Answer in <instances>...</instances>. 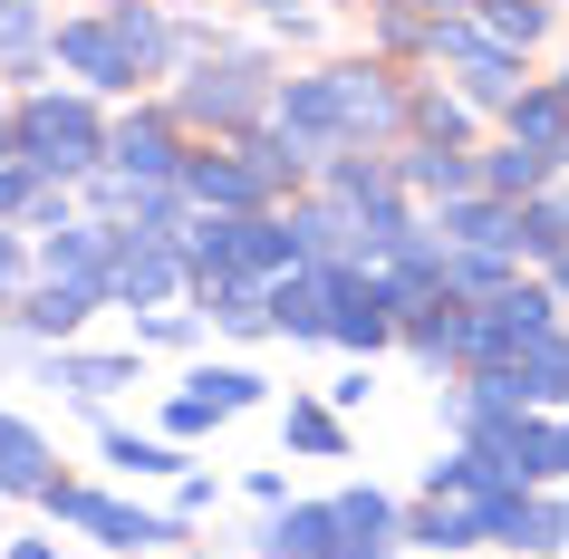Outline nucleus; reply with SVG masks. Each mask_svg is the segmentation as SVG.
Wrapping results in <instances>:
<instances>
[{"label": "nucleus", "instance_id": "nucleus-1", "mask_svg": "<svg viewBox=\"0 0 569 559\" xmlns=\"http://www.w3.org/2000/svg\"><path fill=\"white\" fill-rule=\"evenodd\" d=\"M10 164H30L39 183L97 174L107 164V126H97L88 97H30V107H10Z\"/></svg>", "mask_w": 569, "mask_h": 559}, {"label": "nucleus", "instance_id": "nucleus-2", "mask_svg": "<svg viewBox=\"0 0 569 559\" xmlns=\"http://www.w3.org/2000/svg\"><path fill=\"white\" fill-rule=\"evenodd\" d=\"M261 107H270L261 59H222V49H212V59L183 78V117H193V126H222V136H241Z\"/></svg>", "mask_w": 569, "mask_h": 559}, {"label": "nucleus", "instance_id": "nucleus-3", "mask_svg": "<svg viewBox=\"0 0 569 559\" xmlns=\"http://www.w3.org/2000/svg\"><path fill=\"white\" fill-rule=\"evenodd\" d=\"M39 501H49L59 521L97 530L107 550H154V540H183V521H154V511H126V501H107V492H78V482H39Z\"/></svg>", "mask_w": 569, "mask_h": 559}, {"label": "nucleus", "instance_id": "nucleus-4", "mask_svg": "<svg viewBox=\"0 0 569 559\" xmlns=\"http://www.w3.org/2000/svg\"><path fill=\"white\" fill-rule=\"evenodd\" d=\"M183 290V251L154 232H126L117 241V270H107V299H126V309H164V299Z\"/></svg>", "mask_w": 569, "mask_h": 559}, {"label": "nucleus", "instance_id": "nucleus-5", "mask_svg": "<svg viewBox=\"0 0 569 559\" xmlns=\"http://www.w3.org/2000/svg\"><path fill=\"white\" fill-rule=\"evenodd\" d=\"M270 117H280V136L309 154V164H329L338 146H348V126H338V97L329 78H290V88H270Z\"/></svg>", "mask_w": 569, "mask_h": 559}, {"label": "nucleus", "instance_id": "nucleus-6", "mask_svg": "<svg viewBox=\"0 0 569 559\" xmlns=\"http://www.w3.org/2000/svg\"><path fill=\"white\" fill-rule=\"evenodd\" d=\"M329 280H338V261H290L280 280H261V309H270V328L280 338H329Z\"/></svg>", "mask_w": 569, "mask_h": 559}, {"label": "nucleus", "instance_id": "nucleus-7", "mask_svg": "<svg viewBox=\"0 0 569 559\" xmlns=\"http://www.w3.org/2000/svg\"><path fill=\"white\" fill-rule=\"evenodd\" d=\"M117 222H59V232L39 241V270L49 280H78V290H97L107 299V270H117Z\"/></svg>", "mask_w": 569, "mask_h": 559}, {"label": "nucleus", "instance_id": "nucleus-8", "mask_svg": "<svg viewBox=\"0 0 569 559\" xmlns=\"http://www.w3.org/2000/svg\"><path fill=\"white\" fill-rule=\"evenodd\" d=\"M329 97H338L348 146H358V136H396V126H406V97L387 88V68H329Z\"/></svg>", "mask_w": 569, "mask_h": 559}, {"label": "nucleus", "instance_id": "nucleus-9", "mask_svg": "<svg viewBox=\"0 0 569 559\" xmlns=\"http://www.w3.org/2000/svg\"><path fill=\"white\" fill-rule=\"evenodd\" d=\"M482 540H502V550H521V559H550V550H569V511H550V501H521V492H492V511H482Z\"/></svg>", "mask_w": 569, "mask_h": 559}, {"label": "nucleus", "instance_id": "nucleus-10", "mask_svg": "<svg viewBox=\"0 0 569 559\" xmlns=\"http://www.w3.org/2000/svg\"><path fill=\"white\" fill-rule=\"evenodd\" d=\"M107 164L136 174V183H174V164H183L174 117H126V126H107Z\"/></svg>", "mask_w": 569, "mask_h": 559}, {"label": "nucleus", "instance_id": "nucleus-11", "mask_svg": "<svg viewBox=\"0 0 569 559\" xmlns=\"http://www.w3.org/2000/svg\"><path fill=\"white\" fill-rule=\"evenodd\" d=\"M338 550H348V540H338L329 501H290V511L261 530V559H338Z\"/></svg>", "mask_w": 569, "mask_h": 559}, {"label": "nucleus", "instance_id": "nucleus-12", "mask_svg": "<svg viewBox=\"0 0 569 559\" xmlns=\"http://www.w3.org/2000/svg\"><path fill=\"white\" fill-rule=\"evenodd\" d=\"M49 49H59L88 88H136V78H126V49H117V30H107V20H59V39H49Z\"/></svg>", "mask_w": 569, "mask_h": 559}, {"label": "nucleus", "instance_id": "nucleus-13", "mask_svg": "<svg viewBox=\"0 0 569 559\" xmlns=\"http://www.w3.org/2000/svg\"><path fill=\"white\" fill-rule=\"evenodd\" d=\"M435 241H445V251H511V203H492V193H453L445 222H435Z\"/></svg>", "mask_w": 569, "mask_h": 559}, {"label": "nucleus", "instance_id": "nucleus-14", "mask_svg": "<svg viewBox=\"0 0 569 559\" xmlns=\"http://www.w3.org/2000/svg\"><path fill=\"white\" fill-rule=\"evenodd\" d=\"M511 146H540L550 164L569 154V97L560 88H521L511 97Z\"/></svg>", "mask_w": 569, "mask_h": 559}, {"label": "nucleus", "instance_id": "nucleus-15", "mask_svg": "<svg viewBox=\"0 0 569 559\" xmlns=\"http://www.w3.org/2000/svg\"><path fill=\"white\" fill-rule=\"evenodd\" d=\"M88 309H97V290H78V280H39V290L20 299V328H30V338H78Z\"/></svg>", "mask_w": 569, "mask_h": 559}, {"label": "nucleus", "instance_id": "nucleus-16", "mask_svg": "<svg viewBox=\"0 0 569 559\" xmlns=\"http://www.w3.org/2000/svg\"><path fill=\"white\" fill-rule=\"evenodd\" d=\"M107 30H117V49H126V78H154V68L174 59V30L154 20L146 0H117V20H107Z\"/></svg>", "mask_w": 569, "mask_h": 559}, {"label": "nucleus", "instance_id": "nucleus-17", "mask_svg": "<svg viewBox=\"0 0 569 559\" xmlns=\"http://www.w3.org/2000/svg\"><path fill=\"white\" fill-rule=\"evenodd\" d=\"M396 530H406V540H425L435 559H453L463 540H482V511H473V501H425L416 521H396Z\"/></svg>", "mask_w": 569, "mask_h": 559}, {"label": "nucleus", "instance_id": "nucleus-18", "mask_svg": "<svg viewBox=\"0 0 569 559\" xmlns=\"http://www.w3.org/2000/svg\"><path fill=\"white\" fill-rule=\"evenodd\" d=\"M329 511H338V540L348 550H396V501L387 492H338Z\"/></svg>", "mask_w": 569, "mask_h": 559}, {"label": "nucleus", "instance_id": "nucleus-19", "mask_svg": "<svg viewBox=\"0 0 569 559\" xmlns=\"http://www.w3.org/2000/svg\"><path fill=\"white\" fill-rule=\"evenodd\" d=\"M39 482H49V443H39L20 415H0V492H30L39 501Z\"/></svg>", "mask_w": 569, "mask_h": 559}, {"label": "nucleus", "instance_id": "nucleus-20", "mask_svg": "<svg viewBox=\"0 0 569 559\" xmlns=\"http://www.w3.org/2000/svg\"><path fill=\"white\" fill-rule=\"evenodd\" d=\"M49 386L88 396V406H107L117 386H136V357H49Z\"/></svg>", "mask_w": 569, "mask_h": 559}, {"label": "nucleus", "instance_id": "nucleus-21", "mask_svg": "<svg viewBox=\"0 0 569 559\" xmlns=\"http://www.w3.org/2000/svg\"><path fill=\"white\" fill-rule=\"evenodd\" d=\"M425 482H435V501H473V511H492V492H511V482H502V472H492V463H482L473 443H463L453 463H435V472H425Z\"/></svg>", "mask_w": 569, "mask_h": 559}, {"label": "nucleus", "instance_id": "nucleus-22", "mask_svg": "<svg viewBox=\"0 0 569 559\" xmlns=\"http://www.w3.org/2000/svg\"><path fill=\"white\" fill-rule=\"evenodd\" d=\"M473 183L492 193V203H511V193H540V183H550V154H540V146H502L492 164H473Z\"/></svg>", "mask_w": 569, "mask_h": 559}, {"label": "nucleus", "instance_id": "nucleus-23", "mask_svg": "<svg viewBox=\"0 0 569 559\" xmlns=\"http://www.w3.org/2000/svg\"><path fill=\"white\" fill-rule=\"evenodd\" d=\"M511 251H445V299H502Z\"/></svg>", "mask_w": 569, "mask_h": 559}, {"label": "nucleus", "instance_id": "nucleus-24", "mask_svg": "<svg viewBox=\"0 0 569 559\" xmlns=\"http://www.w3.org/2000/svg\"><path fill=\"white\" fill-rule=\"evenodd\" d=\"M203 309L222 328H232V338H261L270 328V309H261V280H203Z\"/></svg>", "mask_w": 569, "mask_h": 559}, {"label": "nucleus", "instance_id": "nucleus-25", "mask_svg": "<svg viewBox=\"0 0 569 559\" xmlns=\"http://www.w3.org/2000/svg\"><path fill=\"white\" fill-rule=\"evenodd\" d=\"M540 30H550V10H540V0H482V39H492V49H511V59H521Z\"/></svg>", "mask_w": 569, "mask_h": 559}, {"label": "nucleus", "instance_id": "nucleus-26", "mask_svg": "<svg viewBox=\"0 0 569 559\" xmlns=\"http://www.w3.org/2000/svg\"><path fill=\"white\" fill-rule=\"evenodd\" d=\"M406 126H416L425 146H445V154H463V136H473L463 97H416V107H406Z\"/></svg>", "mask_w": 569, "mask_h": 559}, {"label": "nucleus", "instance_id": "nucleus-27", "mask_svg": "<svg viewBox=\"0 0 569 559\" xmlns=\"http://www.w3.org/2000/svg\"><path fill=\"white\" fill-rule=\"evenodd\" d=\"M406 183H425L435 203H453V193H473V164L445 154V146H416V154H406Z\"/></svg>", "mask_w": 569, "mask_h": 559}, {"label": "nucleus", "instance_id": "nucleus-28", "mask_svg": "<svg viewBox=\"0 0 569 559\" xmlns=\"http://www.w3.org/2000/svg\"><path fill=\"white\" fill-rule=\"evenodd\" d=\"M193 396H203L212 415H241V406H261V377H251V367H203Z\"/></svg>", "mask_w": 569, "mask_h": 559}, {"label": "nucleus", "instance_id": "nucleus-29", "mask_svg": "<svg viewBox=\"0 0 569 559\" xmlns=\"http://www.w3.org/2000/svg\"><path fill=\"white\" fill-rule=\"evenodd\" d=\"M107 463L117 472H183L174 443H146V435H107Z\"/></svg>", "mask_w": 569, "mask_h": 559}, {"label": "nucleus", "instance_id": "nucleus-30", "mask_svg": "<svg viewBox=\"0 0 569 559\" xmlns=\"http://www.w3.org/2000/svg\"><path fill=\"white\" fill-rule=\"evenodd\" d=\"M280 435L300 443V453H338V443H348V435H338V415H329V406H290V425H280Z\"/></svg>", "mask_w": 569, "mask_h": 559}, {"label": "nucleus", "instance_id": "nucleus-31", "mask_svg": "<svg viewBox=\"0 0 569 559\" xmlns=\"http://www.w3.org/2000/svg\"><path fill=\"white\" fill-rule=\"evenodd\" d=\"M30 39H39V0H0V59L30 49Z\"/></svg>", "mask_w": 569, "mask_h": 559}, {"label": "nucleus", "instance_id": "nucleus-32", "mask_svg": "<svg viewBox=\"0 0 569 559\" xmlns=\"http://www.w3.org/2000/svg\"><path fill=\"white\" fill-rule=\"evenodd\" d=\"M39 193H49V183H39L30 164H0V222H10V212H30Z\"/></svg>", "mask_w": 569, "mask_h": 559}, {"label": "nucleus", "instance_id": "nucleus-33", "mask_svg": "<svg viewBox=\"0 0 569 559\" xmlns=\"http://www.w3.org/2000/svg\"><path fill=\"white\" fill-rule=\"evenodd\" d=\"M203 425H212V406H203V396H193V386H183L174 406H164V435H203Z\"/></svg>", "mask_w": 569, "mask_h": 559}, {"label": "nucleus", "instance_id": "nucleus-34", "mask_svg": "<svg viewBox=\"0 0 569 559\" xmlns=\"http://www.w3.org/2000/svg\"><path fill=\"white\" fill-rule=\"evenodd\" d=\"M20 270H30V251H20V232H0V299L20 290Z\"/></svg>", "mask_w": 569, "mask_h": 559}, {"label": "nucleus", "instance_id": "nucleus-35", "mask_svg": "<svg viewBox=\"0 0 569 559\" xmlns=\"http://www.w3.org/2000/svg\"><path fill=\"white\" fill-rule=\"evenodd\" d=\"M146 338H154V348H183V338H193V319H174V309H154V319H146Z\"/></svg>", "mask_w": 569, "mask_h": 559}, {"label": "nucleus", "instance_id": "nucleus-36", "mask_svg": "<svg viewBox=\"0 0 569 559\" xmlns=\"http://www.w3.org/2000/svg\"><path fill=\"white\" fill-rule=\"evenodd\" d=\"M425 20H453V10H473V0H416Z\"/></svg>", "mask_w": 569, "mask_h": 559}, {"label": "nucleus", "instance_id": "nucleus-37", "mask_svg": "<svg viewBox=\"0 0 569 559\" xmlns=\"http://www.w3.org/2000/svg\"><path fill=\"white\" fill-rule=\"evenodd\" d=\"M0 559H59V550H39V540H20V550H0Z\"/></svg>", "mask_w": 569, "mask_h": 559}, {"label": "nucleus", "instance_id": "nucleus-38", "mask_svg": "<svg viewBox=\"0 0 569 559\" xmlns=\"http://www.w3.org/2000/svg\"><path fill=\"white\" fill-rule=\"evenodd\" d=\"M550 290H569V251H560V261H550Z\"/></svg>", "mask_w": 569, "mask_h": 559}, {"label": "nucleus", "instance_id": "nucleus-39", "mask_svg": "<svg viewBox=\"0 0 569 559\" xmlns=\"http://www.w3.org/2000/svg\"><path fill=\"white\" fill-rule=\"evenodd\" d=\"M0 164H10V107H0Z\"/></svg>", "mask_w": 569, "mask_h": 559}, {"label": "nucleus", "instance_id": "nucleus-40", "mask_svg": "<svg viewBox=\"0 0 569 559\" xmlns=\"http://www.w3.org/2000/svg\"><path fill=\"white\" fill-rule=\"evenodd\" d=\"M261 10H270V20H290V0H261Z\"/></svg>", "mask_w": 569, "mask_h": 559}, {"label": "nucleus", "instance_id": "nucleus-41", "mask_svg": "<svg viewBox=\"0 0 569 559\" xmlns=\"http://www.w3.org/2000/svg\"><path fill=\"white\" fill-rule=\"evenodd\" d=\"M560 97H569V88H560Z\"/></svg>", "mask_w": 569, "mask_h": 559}]
</instances>
